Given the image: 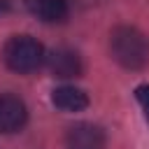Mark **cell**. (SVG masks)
Wrapping results in <instances>:
<instances>
[{"mask_svg": "<svg viewBox=\"0 0 149 149\" xmlns=\"http://www.w3.org/2000/svg\"><path fill=\"white\" fill-rule=\"evenodd\" d=\"M109 54L126 70L149 65V37L133 26H116L109 33Z\"/></svg>", "mask_w": 149, "mask_h": 149, "instance_id": "cell-1", "label": "cell"}, {"mask_svg": "<svg viewBox=\"0 0 149 149\" xmlns=\"http://www.w3.org/2000/svg\"><path fill=\"white\" fill-rule=\"evenodd\" d=\"M44 58H47L44 47L35 37H30V35H14L2 47V61H5V65L9 70L19 72V74L35 72L44 63Z\"/></svg>", "mask_w": 149, "mask_h": 149, "instance_id": "cell-2", "label": "cell"}, {"mask_svg": "<svg viewBox=\"0 0 149 149\" xmlns=\"http://www.w3.org/2000/svg\"><path fill=\"white\" fill-rule=\"evenodd\" d=\"M28 121V107L19 95L0 93V133H19Z\"/></svg>", "mask_w": 149, "mask_h": 149, "instance_id": "cell-3", "label": "cell"}, {"mask_svg": "<svg viewBox=\"0 0 149 149\" xmlns=\"http://www.w3.org/2000/svg\"><path fill=\"white\" fill-rule=\"evenodd\" d=\"M105 130L95 123L81 121L68 128L65 133V147L68 149H105Z\"/></svg>", "mask_w": 149, "mask_h": 149, "instance_id": "cell-4", "label": "cell"}, {"mask_svg": "<svg viewBox=\"0 0 149 149\" xmlns=\"http://www.w3.org/2000/svg\"><path fill=\"white\" fill-rule=\"evenodd\" d=\"M47 65L51 70L54 77L58 79H74L81 74V58L74 49L68 47H58L47 56Z\"/></svg>", "mask_w": 149, "mask_h": 149, "instance_id": "cell-5", "label": "cell"}, {"mask_svg": "<svg viewBox=\"0 0 149 149\" xmlns=\"http://www.w3.org/2000/svg\"><path fill=\"white\" fill-rule=\"evenodd\" d=\"M28 12L44 23H61L68 19V0H23Z\"/></svg>", "mask_w": 149, "mask_h": 149, "instance_id": "cell-6", "label": "cell"}, {"mask_svg": "<svg viewBox=\"0 0 149 149\" xmlns=\"http://www.w3.org/2000/svg\"><path fill=\"white\" fill-rule=\"evenodd\" d=\"M51 102L61 112H81L88 107V95L77 86H58L51 91Z\"/></svg>", "mask_w": 149, "mask_h": 149, "instance_id": "cell-7", "label": "cell"}, {"mask_svg": "<svg viewBox=\"0 0 149 149\" xmlns=\"http://www.w3.org/2000/svg\"><path fill=\"white\" fill-rule=\"evenodd\" d=\"M135 98H137V102L142 107V114H144V119L149 123V84H140L135 88Z\"/></svg>", "mask_w": 149, "mask_h": 149, "instance_id": "cell-8", "label": "cell"}, {"mask_svg": "<svg viewBox=\"0 0 149 149\" xmlns=\"http://www.w3.org/2000/svg\"><path fill=\"white\" fill-rule=\"evenodd\" d=\"M7 12V0H0V14Z\"/></svg>", "mask_w": 149, "mask_h": 149, "instance_id": "cell-9", "label": "cell"}]
</instances>
